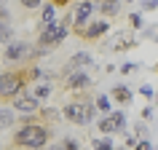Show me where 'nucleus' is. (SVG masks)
Returning <instances> with one entry per match:
<instances>
[{
	"instance_id": "3",
	"label": "nucleus",
	"mask_w": 158,
	"mask_h": 150,
	"mask_svg": "<svg viewBox=\"0 0 158 150\" xmlns=\"http://www.w3.org/2000/svg\"><path fill=\"white\" fill-rule=\"evenodd\" d=\"M62 115L64 121H70L73 126H89L97 118V107H94V99H89L86 94H78L62 107Z\"/></svg>"
},
{
	"instance_id": "1",
	"label": "nucleus",
	"mask_w": 158,
	"mask_h": 150,
	"mask_svg": "<svg viewBox=\"0 0 158 150\" xmlns=\"http://www.w3.org/2000/svg\"><path fill=\"white\" fill-rule=\"evenodd\" d=\"M11 142H14L16 148H22V150H43L51 142V126L43 123L38 115H32L14 131Z\"/></svg>"
},
{
	"instance_id": "31",
	"label": "nucleus",
	"mask_w": 158,
	"mask_h": 150,
	"mask_svg": "<svg viewBox=\"0 0 158 150\" xmlns=\"http://www.w3.org/2000/svg\"><path fill=\"white\" fill-rule=\"evenodd\" d=\"M6 11H8V8H6V6H3V0H0V14H6Z\"/></svg>"
},
{
	"instance_id": "24",
	"label": "nucleus",
	"mask_w": 158,
	"mask_h": 150,
	"mask_svg": "<svg viewBox=\"0 0 158 150\" xmlns=\"http://www.w3.org/2000/svg\"><path fill=\"white\" fill-rule=\"evenodd\" d=\"M145 131H148V126L142 123V121L134 126V137H137V140H145Z\"/></svg>"
},
{
	"instance_id": "19",
	"label": "nucleus",
	"mask_w": 158,
	"mask_h": 150,
	"mask_svg": "<svg viewBox=\"0 0 158 150\" xmlns=\"http://www.w3.org/2000/svg\"><path fill=\"white\" fill-rule=\"evenodd\" d=\"M94 107L99 110L102 115H107V113H113V110H110V97H105V94H99V97L94 99Z\"/></svg>"
},
{
	"instance_id": "26",
	"label": "nucleus",
	"mask_w": 158,
	"mask_h": 150,
	"mask_svg": "<svg viewBox=\"0 0 158 150\" xmlns=\"http://www.w3.org/2000/svg\"><path fill=\"white\" fill-rule=\"evenodd\" d=\"M150 8H158V0H142V11H150Z\"/></svg>"
},
{
	"instance_id": "12",
	"label": "nucleus",
	"mask_w": 158,
	"mask_h": 150,
	"mask_svg": "<svg viewBox=\"0 0 158 150\" xmlns=\"http://www.w3.org/2000/svg\"><path fill=\"white\" fill-rule=\"evenodd\" d=\"M134 46H137V35L134 32H115L107 43H105L107 51H129V48H134Z\"/></svg>"
},
{
	"instance_id": "9",
	"label": "nucleus",
	"mask_w": 158,
	"mask_h": 150,
	"mask_svg": "<svg viewBox=\"0 0 158 150\" xmlns=\"http://www.w3.org/2000/svg\"><path fill=\"white\" fill-rule=\"evenodd\" d=\"M107 32H110V22L107 19H91L89 24L81 27L75 35H78L81 40H86V43H94V40H99V38H105Z\"/></svg>"
},
{
	"instance_id": "25",
	"label": "nucleus",
	"mask_w": 158,
	"mask_h": 150,
	"mask_svg": "<svg viewBox=\"0 0 158 150\" xmlns=\"http://www.w3.org/2000/svg\"><path fill=\"white\" fill-rule=\"evenodd\" d=\"M134 150H153V145H150L148 140H139L137 145H134Z\"/></svg>"
},
{
	"instance_id": "15",
	"label": "nucleus",
	"mask_w": 158,
	"mask_h": 150,
	"mask_svg": "<svg viewBox=\"0 0 158 150\" xmlns=\"http://www.w3.org/2000/svg\"><path fill=\"white\" fill-rule=\"evenodd\" d=\"M110 97H113L118 105H129V102H131V89H129V86H123V83H118V86H113Z\"/></svg>"
},
{
	"instance_id": "23",
	"label": "nucleus",
	"mask_w": 158,
	"mask_h": 150,
	"mask_svg": "<svg viewBox=\"0 0 158 150\" xmlns=\"http://www.w3.org/2000/svg\"><path fill=\"white\" fill-rule=\"evenodd\" d=\"M142 24H145V22H142V14H137V11L129 14V27H131V32L134 30H142Z\"/></svg>"
},
{
	"instance_id": "16",
	"label": "nucleus",
	"mask_w": 158,
	"mask_h": 150,
	"mask_svg": "<svg viewBox=\"0 0 158 150\" xmlns=\"http://www.w3.org/2000/svg\"><path fill=\"white\" fill-rule=\"evenodd\" d=\"M11 38H14V24L8 19V11H6V14H0V43H8Z\"/></svg>"
},
{
	"instance_id": "22",
	"label": "nucleus",
	"mask_w": 158,
	"mask_h": 150,
	"mask_svg": "<svg viewBox=\"0 0 158 150\" xmlns=\"http://www.w3.org/2000/svg\"><path fill=\"white\" fill-rule=\"evenodd\" d=\"M59 148L62 150H81V142L75 140V137H64V140L59 142Z\"/></svg>"
},
{
	"instance_id": "8",
	"label": "nucleus",
	"mask_w": 158,
	"mask_h": 150,
	"mask_svg": "<svg viewBox=\"0 0 158 150\" xmlns=\"http://www.w3.org/2000/svg\"><path fill=\"white\" fill-rule=\"evenodd\" d=\"M94 11H97L94 0H78V3H75V8L70 11V16H73V32H78L81 27H86L89 22H91Z\"/></svg>"
},
{
	"instance_id": "11",
	"label": "nucleus",
	"mask_w": 158,
	"mask_h": 150,
	"mask_svg": "<svg viewBox=\"0 0 158 150\" xmlns=\"http://www.w3.org/2000/svg\"><path fill=\"white\" fill-rule=\"evenodd\" d=\"M94 65V56L89 54V51H75L73 56L64 62V67H62V75L67 73H78V70H86V67Z\"/></svg>"
},
{
	"instance_id": "17",
	"label": "nucleus",
	"mask_w": 158,
	"mask_h": 150,
	"mask_svg": "<svg viewBox=\"0 0 158 150\" xmlns=\"http://www.w3.org/2000/svg\"><path fill=\"white\" fill-rule=\"evenodd\" d=\"M54 22H59L56 19V6H54V3H46L40 8V27L43 24H54Z\"/></svg>"
},
{
	"instance_id": "5",
	"label": "nucleus",
	"mask_w": 158,
	"mask_h": 150,
	"mask_svg": "<svg viewBox=\"0 0 158 150\" xmlns=\"http://www.w3.org/2000/svg\"><path fill=\"white\" fill-rule=\"evenodd\" d=\"M38 59V48L27 40H8L3 48V62L14 67H30Z\"/></svg>"
},
{
	"instance_id": "27",
	"label": "nucleus",
	"mask_w": 158,
	"mask_h": 150,
	"mask_svg": "<svg viewBox=\"0 0 158 150\" xmlns=\"http://www.w3.org/2000/svg\"><path fill=\"white\" fill-rule=\"evenodd\" d=\"M134 70H137V65H134V62H126V65H121V73H134Z\"/></svg>"
},
{
	"instance_id": "2",
	"label": "nucleus",
	"mask_w": 158,
	"mask_h": 150,
	"mask_svg": "<svg viewBox=\"0 0 158 150\" xmlns=\"http://www.w3.org/2000/svg\"><path fill=\"white\" fill-rule=\"evenodd\" d=\"M70 32H73V16H64L62 22H54V24H43L40 30H38V40H35L38 56H43V54H48L51 48L62 46Z\"/></svg>"
},
{
	"instance_id": "21",
	"label": "nucleus",
	"mask_w": 158,
	"mask_h": 150,
	"mask_svg": "<svg viewBox=\"0 0 158 150\" xmlns=\"http://www.w3.org/2000/svg\"><path fill=\"white\" fill-rule=\"evenodd\" d=\"M46 6V0H19V8L24 11H40Z\"/></svg>"
},
{
	"instance_id": "30",
	"label": "nucleus",
	"mask_w": 158,
	"mask_h": 150,
	"mask_svg": "<svg viewBox=\"0 0 158 150\" xmlns=\"http://www.w3.org/2000/svg\"><path fill=\"white\" fill-rule=\"evenodd\" d=\"M51 3H54V6H56V8H62V6H67V3H70V0H51Z\"/></svg>"
},
{
	"instance_id": "20",
	"label": "nucleus",
	"mask_w": 158,
	"mask_h": 150,
	"mask_svg": "<svg viewBox=\"0 0 158 150\" xmlns=\"http://www.w3.org/2000/svg\"><path fill=\"white\" fill-rule=\"evenodd\" d=\"M94 150H115L110 137H94Z\"/></svg>"
},
{
	"instance_id": "4",
	"label": "nucleus",
	"mask_w": 158,
	"mask_h": 150,
	"mask_svg": "<svg viewBox=\"0 0 158 150\" xmlns=\"http://www.w3.org/2000/svg\"><path fill=\"white\" fill-rule=\"evenodd\" d=\"M24 89H30L27 67H11V70H0V105L11 102L19 91H24Z\"/></svg>"
},
{
	"instance_id": "10",
	"label": "nucleus",
	"mask_w": 158,
	"mask_h": 150,
	"mask_svg": "<svg viewBox=\"0 0 158 150\" xmlns=\"http://www.w3.org/2000/svg\"><path fill=\"white\" fill-rule=\"evenodd\" d=\"M99 131L105 134V137H113V134H118V131H126L123 110H113V113H107V115H102L99 118Z\"/></svg>"
},
{
	"instance_id": "18",
	"label": "nucleus",
	"mask_w": 158,
	"mask_h": 150,
	"mask_svg": "<svg viewBox=\"0 0 158 150\" xmlns=\"http://www.w3.org/2000/svg\"><path fill=\"white\" fill-rule=\"evenodd\" d=\"M14 123H16V113L11 107H0V131L3 129H11Z\"/></svg>"
},
{
	"instance_id": "13",
	"label": "nucleus",
	"mask_w": 158,
	"mask_h": 150,
	"mask_svg": "<svg viewBox=\"0 0 158 150\" xmlns=\"http://www.w3.org/2000/svg\"><path fill=\"white\" fill-rule=\"evenodd\" d=\"M94 6H97V11L102 14V19H113L115 14H121V0H94Z\"/></svg>"
},
{
	"instance_id": "14",
	"label": "nucleus",
	"mask_w": 158,
	"mask_h": 150,
	"mask_svg": "<svg viewBox=\"0 0 158 150\" xmlns=\"http://www.w3.org/2000/svg\"><path fill=\"white\" fill-rule=\"evenodd\" d=\"M27 91L32 94L35 99H40V102H43V99H48L51 94H54V83L46 78V81H38V83H32V89H27Z\"/></svg>"
},
{
	"instance_id": "7",
	"label": "nucleus",
	"mask_w": 158,
	"mask_h": 150,
	"mask_svg": "<svg viewBox=\"0 0 158 150\" xmlns=\"http://www.w3.org/2000/svg\"><path fill=\"white\" fill-rule=\"evenodd\" d=\"M91 75L86 73V70H78V73H67L62 75V89L70 94H86L89 89H91Z\"/></svg>"
},
{
	"instance_id": "33",
	"label": "nucleus",
	"mask_w": 158,
	"mask_h": 150,
	"mask_svg": "<svg viewBox=\"0 0 158 150\" xmlns=\"http://www.w3.org/2000/svg\"><path fill=\"white\" fill-rule=\"evenodd\" d=\"M121 3H131V0H121Z\"/></svg>"
},
{
	"instance_id": "32",
	"label": "nucleus",
	"mask_w": 158,
	"mask_h": 150,
	"mask_svg": "<svg viewBox=\"0 0 158 150\" xmlns=\"http://www.w3.org/2000/svg\"><path fill=\"white\" fill-rule=\"evenodd\" d=\"M48 150H62V148H59V145H51V148Z\"/></svg>"
},
{
	"instance_id": "6",
	"label": "nucleus",
	"mask_w": 158,
	"mask_h": 150,
	"mask_svg": "<svg viewBox=\"0 0 158 150\" xmlns=\"http://www.w3.org/2000/svg\"><path fill=\"white\" fill-rule=\"evenodd\" d=\"M40 107H43V102L35 99L27 89H24V91H19L16 97L11 99V110H14V113H19V115H27V118L38 115V113H40Z\"/></svg>"
},
{
	"instance_id": "29",
	"label": "nucleus",
	"mask_w": 158,
	"mask_h": 150,
	"mask_svg": "<svg viewBox=\"0 0 158 150\" xmlns=\"http://www.w3.org/2000/svg\"><path fill=\"white\" fill-rule=\"evenodd\" d=\"M139 91H142V94H145V97H153V89H150V86H142Z\"/></svg>"
},
{
	"instance_id": "28",
	"label": "nucleus",
	"mask_w": 158,
	"mask_h": 150,
	"mask_svg": "<svg viewBox=\"0 0 158 150\" xmlns=\"http://www.w3.org/2000/svg\"><path fill=\"white\" fill-rule=\"evenodd\" d=\"M137 142H139V140H137V137H134V134H129V137H126V148H134V145H137Z\"/></svg>"
}]
</instances>
